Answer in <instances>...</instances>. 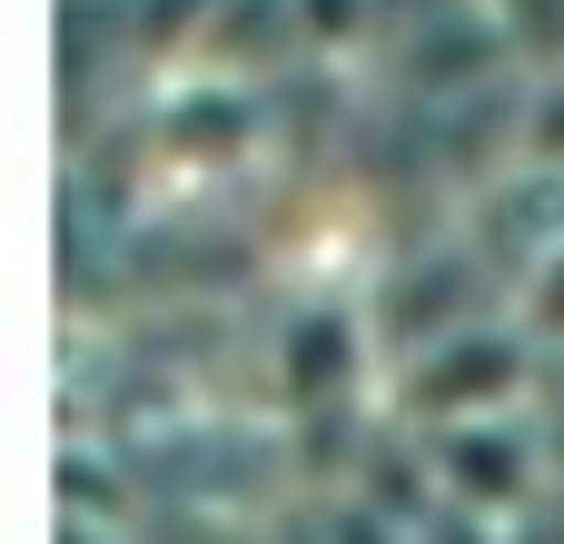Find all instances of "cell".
Instances as JSON below:
<instances>
[{
    "label": "cell",
    "mask_w": 564,
    "mask_h": 544,
    "mask_svg": "<svg viewBox=\"0 0 564 544\" xmlns=\"http://www.w3.org/2000/svg\"><path fill=\"white\" fill-rule=\"evenodd\" d=\"M545 416H564V357H545Z\"/></svg>",
    "instance_id": "obj_7"
},
{
    "label": "cell",
    "mask_w": 564,
    "mask_h": 544,
    "mask_svg": "<svg viewBox=\"0 0 564 544\" xmlns=\"http://www.w3.org/2000/svg\"><path fill=\"white\" fill-rule=\"evenodd\" d=\"M436 456V496L446 515H476V525H516L545 486H555V446H545V406H516V416H476V426H446L426 436Z\"/></svg>",
    "instance_id": "obj_2"
},
{
    "label": "cell",
    "mask_w": 564,
    "mask_h": 544,
    "mask_svg": "<svg viewBox=\"0 0 564 544\" xmlns=\"http://www.w3.org/2000/svg\"><path fill=\"white\" fill-rule=\"evenodd\" d=\"M506 544H564V476L525 505V515H516V525H506Z\"/></svg>",
    "instance_id": "obj_4"
},
{
    "label": "cell",
    "mask_w": 564,
    "mask_h": 544,
    "mask_svg": "<svg viewBox=\"0 0 564 544\" xmlns=\"http://www.w3.org/2000/svg\"><path fill=\"white\" fill-rule=\"evenodd\" d=\"M416 544H506V535H496V525H476V515H436Z\"/></svg>",
    "instance_id": "obj_6"
},
{
    "label": "cell",
    "mask_w": 564,
    "mask_h": 544,
    "mask_svg": "<svg viewBox=\"0 0 564 544\" xmlns=\"http://www.w3.org/2000/svg\"><path fill=\"white\" fill-rule=\"evenodd\" d=\"M516 317H525V337H535L545 357H564V238H555V258L535 268V287L516 297Z\"/></svg>",
    "instance_id": "obj_3"
},
{
    "label": "cell",
    "mask_w": 564,
    "mask_h": 544,
    "mask_svg": "<svg viewBox=\"0 0 564 544\" xmlns=\"http://www.w3.org/2000/svg\"><path fill=\"white\" fill-rule=\"evenodd\" d=\"M357 10H367V0H297L307 40H347V30H357Z\"/></svg>",
    "instance_id": "obj_5"
},
{
    "label": "cell",
    "mask_w": 564,
    "mask_h": 544,
    "mask_svg": "<svg viewBox=\"0 0 564 544\" xmlns=\"http://www.w3.org/2000/svg\"><path fill=\"white\" fill-rule=\"evenodd\" d=\"M545 406V347L525 337V317H486L406 367H387V416H406V436H446L476 416H516Z\"/></svg>",
    "instance_id": "obj_1"
}]
</instances>
